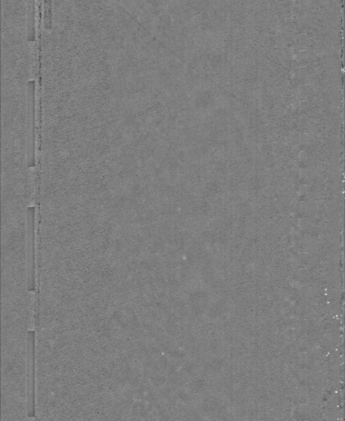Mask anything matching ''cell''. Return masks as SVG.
Here are the masks:
<instances>
[{"label":"cell","mask_w":345,"mask_h":421,"mask_svg":"<svg viewBox=\"0 0 345 421\" xmlns=\"http://www.w3.org/2000/svg\"><path fill=\"white\" fill-rule=\"evenodd\" d=\"M35 413V338L33 332H30L28 345V415L29 418H33Z\"/></svg>","instance_id":"obj_1"}]
</instances>
